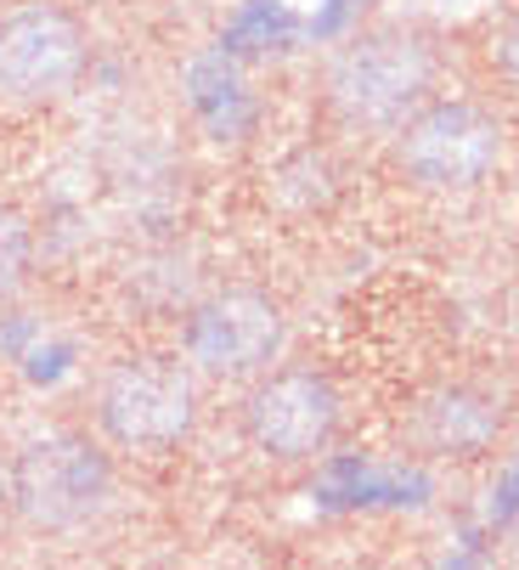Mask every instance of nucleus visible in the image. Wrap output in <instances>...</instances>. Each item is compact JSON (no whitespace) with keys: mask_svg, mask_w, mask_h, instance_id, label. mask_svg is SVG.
Returning <instances> with one entry per match:
<instances>
[{"mask_svg":"<svg viewBox=\"0 0 519 570\" xmlns=\"http://www.w3.org/2000/svg\"><path fill=\"white\" fill-rule=\"evenodd\" d=\"M435 91V46L412 29H362L322 73V102L344 130L395 136Z\"/></svg>","mask_w":519,"mask_h":570,"instance_id":"f257e3e1","label":"nucleus"},{"mask_svg":"<svg viewBox=\"0 0 519 570\" xmlns=\"http://www.w3.org/2000/svg\"><path fill=\"white\" fill-rule=\"evenodd\" d=\"M35 277V220L18 204H0V305L18 299Z\"/></svg>","mask_w":519,"mask_h":570,"instance_id":"1a4fd4ad","label":"nucleus"},{"mask_svg":"<svg viewBox=\"0 0 519 570\" xmlns=\"http://www.w3.org/2000/svg\"><path fill=\"white\" fill-rule=\"evenodd\" d=\"M344 419V401L316 367H266L237 406L243 441L272 463H316Z\"/></svg>","mask_w":519,"mask_h":570,"instance_id":"0eeeda50","label":"nucleus"},{"mask_svg":"<svg viewBox=\"0 0 519 570\" xmlns=\"http://www.w3.org/2000/svg\"><path fill=\"white\" fill-rule=\"evenodd\" d=\"M407 435L423 458H486L502 435V401L480 384H435L412 401L407 413Z\"/></svg>","mask_w":519,"mask_h":570,"instance_id":"6e6552de","label":"nucleus"},{"mask_svg":"<svg viewBox=\"0 0 519 570\" xmlns=\"http://www.w3.org/2000/svg\"><path fill=\"white\" fill-rule=\"evenodd\" d=\"M288 351V311L277 294L226 283L182 316V362L209 384H248Z\"/></svg>","mask_w":519,"mask_h":570,"instance_id":"20e7f679","label":"nucleus"},{"mask_svg":"<svg viewBox=\"0 0 519 570\" xmlns=\"http://www.w3.org/2000/svg\"><path fill=\"white\" fill-rule=\"evenodd\" d=\"M85 68H91V35L62 0H18L0 12V102L51 108L62 102Z\"/></svg>","mask_w":519,"mask_h":570,"instance_id":"423d86ee","label":"nucleus"},{"mask_svg":"<svg viewBox=\"0 0 519 570\" xmlns=\"http://www.w3.org/2000/svg\"><path fill=\"white\" fill-rule=\"evenodd\" d=\"M12 514V458L0 452V520Z\"/></svg>","mask_w":519,"mask_h":570,"instance_id":"9b49d317","label":"nucleus"},{"mask_svg":"<svg viewBox=\"0 0 519 570\" xmlns=\"http://www.w3.org/2000/svg\"><path fill=\"white\" fill-rule=\"evenodd\" d=\"M198 373L164 356H125L97 384V435L114 452L164 458L193 441L198 430Z\"/></svg>","mask_w":519,"mask_h":570,"instance_id":"7ed1b4c3","label":"nucleus"},{"mask_svg":"<svg viewBox=\"0 0 519 570\" xmlns=\"http://www.w3.org/2000/svg\"><path fill=\"white\" fill-rule=\"evenodd\" d=\"M119 498L114 452L91 430H40L12 452V514L46 537H79Z\"/></svg>","mask_w":519,"mask_h":570,"instance_id":"f03ea898","label":"nucleus"},{"mask_svg":"<svg viewBox=\"0 0 519 570\" xmlns=\"http://www.w3.org/2000/svg\"><path fill=\"white\" fill-rule=\"evenodd\" d=\"M395 165L429 198H469L502 165V125L480 102H435L429 97L395 130Z\"/></svg>","mask_w":519,"mask_h":570,"instance_id":"39448f33","label":"nucleus"},{"mask_svg":"<svg viewBox=\"0 0 519 570\" xmlns=\"http://www.w3.org/2000/svg\"><path fill=\"white\" fill-rule=\"evenodd\" d=\"M491 68H497V79L519 97V18H508L497 35H491Z\"/></svg>","mask_w":519,"mask_h":570,"instance_id":"9d476101","label":"nucleus"}]
</instances>
